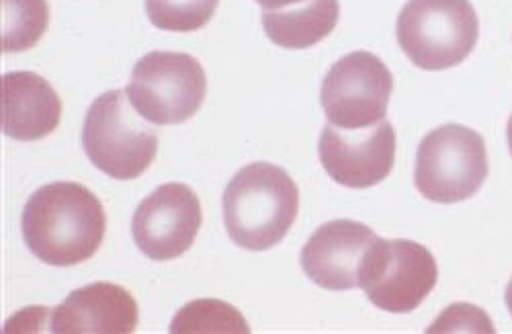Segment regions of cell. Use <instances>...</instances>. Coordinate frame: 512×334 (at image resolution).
<instances>
[{
	"instance_id": "obj_1",
	"label": "cell",
	"mask_w": 512,
	"mask_h": 334,
	"mask_svg": "<svg viewBox=\"0 0 512 334\" xmlns=\"http://www.w3.org/2000/svg\"><path fill=\"white\" fill-rule=\"evenodd\" d=\"M27 248L54 267H72L97 255L107 230L99 197L80 183L56 181L37 189L23 210Z\"/></svg>"
},
{
	"instance_id": "obj_2",
	"label": "cell",
	"mask_w": 512,
	"mask_h": 334,
	"mask_svg": "<svg viewBox=\"0 0 512 334\" xmlns=\"http://www.w3.org/2000/svg\"><path fill=\"white\" fill-rule=\"evenodd\" d=\"M300 214V189L281 166L254 162L224 191V224L230 240L261 253L277 246Z\"/></svg>"
},
{
	"instance_id": "obj_3",
	"label": "cell",
	"mask_w": 512,
	"mask_h": 334,
	"mask_svg": "<svg viewBox=\"0 0 512 334\" xmlns=\"http://www.w3.org/2000/svg\"><path fill=\"white\" fill-rule=\"evenodd\" d=\"M82 146L99 171L115 181L142 177L158 154V134L127 97L107 91L93 101L84 117Z\"/></svg>"
},
{
	"instance_id": "obj_4",
	"label": "cell",
	"mask_w": 512,
	"mask_h": 334,
	"mask_svg": "<svg viewBox=\"0 0 512 334\" xmlns=\"http://www.w3.org/2000/svg\"><path fill=\"white\" fill-rule=\"evenodd\" d=\"M396 29L410 62L439 72L459 66L474 52L480 19L469 0H408Z\"/></svg>"
},
{
	"instance_id": "obj_5",
	"label": "cell",
	"mask_w": 512,
	"mask_h": 334,
	"mask_svg": "<svg viewBox=\"0 0 512 334\" xmlns=\"http://www.w3.org/2000/svg\"><path fill=\"white\" fill-rule=\"evenodd\" d=\"M488 171L484 138L465 125L447 123L422 138L414 183L429 201L459 203L480 191Z\"/></svg>"
},
{
	"instance_id": "obj_6",
	"label": "cell",
	"mask_w": 512,
	"mask_h": 334,
	"mask_svg": "<svg viewBox=\"0 0 512 334\" xmlns=\"http://www.w3.org/2000/svg\"><path fill=\"white\" fill-rule=\"evenodd\" d=\"M437 279L439 267L431 250L406 238H377L359 269V287L369 302L392 314L414 312L431 296Z\"/></svg>"
},
{
	"instance_id": "obj_7",
	"label": "cell",
	"mask_w": 512,
	"mask_h": 334,
	"mask_svg": "<svg viewBox=\"0 0 512 334\" xmlns=\"http://www.w3.org/2000/svg\"><path fill=\"white\" fill-rule=\"evenodd\" d=\"M134 109L154 125L189 121L207 93L205 70L197 58L181 52H150L142 56L127 85Z\"/></svg>"
},
{
	"instance_id": "obj_8",
	"label": "cell",
	"mask_w": 512,
	"mask_h": 334,
	"mask_svg": "<svg viewBox=\"0 0 512 334\" xmlns=\"http://www.w3.org/2000/svg\"><path fill=\"white\" fill-rule=\"evenodd\" d=\"M394 76L371 52L340 58L322 82V107L328 121L343 130H361L386 119Z\"/></svg>"
},
{
	"instance_id": "obj_9",
	"label": "cell",
	"mask_w": 512,
	"mask_h": 334,
	"mask_svg": "<svg viewBox=\"0 0 512 334\" xmlns=\"http://www.w3.org/2000/svg\"><path fill=\"white\" fill-rule=\"evenodd\" d=\"M201 201L183 183L160 185L134 214L136 246L152 261H173L193 246L201 230Z\"/></svg>"
},
{
	"instance_id": "obj_10",
	"label": "cell",
	"mask_w": 512,
	"mask_h": 334,
	"mask_svg": "<svg viewBox=\"0 0 512 334\" xmlns=\"http://www.w3.org/2000/svg\"><path fill=\"white\" fill-rule=\"evenodd\" d=\"M318 154L332 181L349 189H369L386 181L394 169L396 132L388 119L361 130H343L328 123Z\"/></svg>"
},
{
	"instance_id": "obj_11",
	"label": "cell",
	"mask_w": 512,
	"mask_h": 334,
	"mask_svg": "<svg viewBox=\"0 0 512 334\" xmlns=\"http://www.w3.org/2000/svg\"><path fill=\"white\" fill-rule=\"evenodd\" d=\"M375 232L355 220H334L320 226L302 250V269L320 287L347 291L359 287V269Z\"/></svg>"
},
{
	"instance_id": "obj_12",
	"label": "cell",
	"mask_w": 512,
	"mask_h": 334,
	"mask_svg": "<svg viewBox=\"0 0 512 334\" xmlns=\"http://www.w3.org/2000/svg\"><path fill=\"white\" fill-rule=\"evenodd\" d=\"M138 328L136 298L115 283L80 287L52 312L54 334H130Z\"/></svg>"
},
{
	"instance_id": "obj_13",
	"label": "cell",
	"mask_w": 512,
	"mask_h": 334,
	"mask_svg": "<svg viewBox=\"0 0 512 334\" xmlns=\"http://www.w3.org/2000/svg\"><path fill=\"white\" fill-rule=\"evenodd\" d=\"M3 132L19 142H35L58 130L62 101L50 82L35 72H9L3 78Z\"/></svg>"
},
{
	"instance_id": "obj_14",
	"label": "cell",
	"mask_w": 512,
	"mask_h": 334,
	"mask_svg": "<svg viewBox=\"0 0 512 334\" xmlns=\"http://www.w3.org/2000/svg\"><path fill=\"white\" fill-rule=\"evenodd\" d=\"M338 17V0H308L281 11H263V27L279 48L308 50L334 31Z\"/></svg>"
},
{
	"instance_id": "obj_15",
	"label": "cell",
	"mask_w": 512,
	"mask_h": 334,
	"mask_svg": "<svg viewBox=\"0 0 512 334\" xmlns=\"http://www.w3.org/2000/svg\"><path fill=\"white\" fill-rule=\"evenodd\" d=\"M0 50L15 54L31 50L44 37L50 23L48 0H0Z\"/></svg>"
},
{
	"instance_id": "obj_16",
	"label": "cell",
	"mask_w": 512,
	"mask_h": 334,
	"mask_svg": "<svg viewBox=\"0 0 512 334\" xmlns=\"http://www.w3.org/2000/svg\"><path fill=\"white\" fill-rule=\"evenodd\" d=\"M173 334H250L238 308L222 300H195L181 308L170 324Z\"/></svg>"
},
{
	"instance_id": "obj_17",
	"label": "cell",
	"mask_w": 512,
	"mask_h": 334,
	"mask_svg": "<svg viewBox=\"0 0 512 334\" xmlns=\"http://www.w3.org/2000/svg\"><path fill=\"white\" fill-rule=\"evenodd\" d=\"M220 0H146V13L154 27L175 33H191L205 27Z\"/></svg>"
},
{
	"instance_id": "obj_18",
	"label": "cell",
	"mask_w": 512,
	"mask_h": 334,
	"mask_svg": "<svg viewBox=\"0 0 512 334\" xmlns=\"http://www.w3.org/2000/svg\"><path fill=\"white\" fill-rule=\"evenodd\" d=\"M459 326H469L474 332H494L488 316L484 314V310L474 308V306H451L449 310H445V314L435 322L433 328H429V332H439V330H459Z\"/></svg>"
},
{
	"instance_id": "obj_19",
	"label": "cell",
	"mask_w": 512,
	"mask_h": 334,
	"mask_svg": "<svg viewBox=\"0 0 512 334\" xmlns=\"http://www.w3.org/2000/svg\"><path fill=\"white\" fill-rule=\"evenodd\" d=\"M265 11H281V9H289V7H297L302 3H308V0H256Z\"/></svg>"
},
{
	"instance_id": "obj_20",
	"label": "cell",
	"mask_w": 512,
	"mask_h": 334,
	"mask_svg": "<svg viewBox=\"0 0 512 334\" xmlns=\"http://www.w3.org/2000/svg\"><path fill=\"white\" fill-rule=\"evenodd\" d=\"M506 306H508V310L512 314V279H510V283L506 287Z\"/></svg>"
},
{
	"instance_id": "obj_21",
	"label": "cell",
	"mask_w": 512,
	"mask_h": 334,
	"mask_svg": "<svg viewBox=\"0 0 512 334\" xmlns=\"http://www.w3.org/2000/svg\"><path fill=\"white\" fill-rule=\"evenodd\" d=\"M506 136H508V148H510V154H512V115L508 119V130H506Z\"/></svg>"
}]
</instances>
